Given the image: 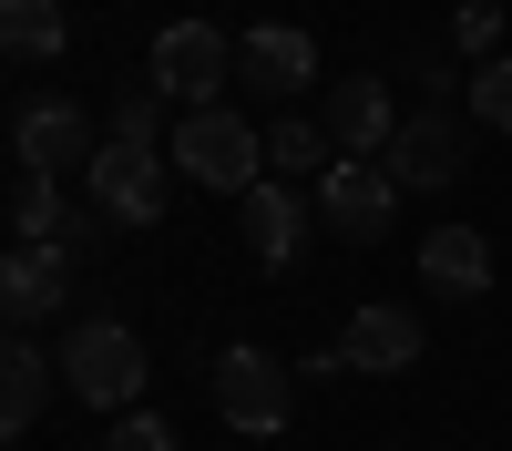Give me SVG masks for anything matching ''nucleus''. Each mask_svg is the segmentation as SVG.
<instances>
[{"label":"nucleus","mask_w":512,"mask_h":451,"mask_svg":"<svg viewBox=\"0 0 512 451\" xmlns=\"http://www.w3.org/2000/svg\"><path fill=\"white\" fill-rule=\"evenodd\" d=\"M175 175L216 185V195H256L267 185V134H256L246 113H226V103H195L175 123Z\"/></svg>","instance_id":"1"},{"label":"nucleus","mask_w":512,"mask_h":451,"mask_svg":"<svg viewBox=\"0 0 512 451\" xmlns=\"http://www.w3.org/2000/svg\"><path fill=\"white\" fill-rule=\"evenodd\" d=\"M144 339L123 318H82L72 328V349H62V390L72 400H93V410H134V390H144Z\"/></svg>","instance_id":"2"},{"label":"nucleus","mask_w":512,"mask_h":451,"mask_svg":"<svg viewBox=\"0 0 512 451\" xmlns=\"http://www.w3.org/2000/svg\"><path fill=\"white\" fill-rule=\"evenodd\" d=\"M226 82H236V41L216 31V21H164L154 31V93L164 103H216L226 93Z\"/></svg>","instance_id":"3"},{"label":"nucleus","mask_w":512,"mask_h":451,"mask_svg":"<svg viewBox=\"0 0 512 451\" xmlns=\"http://www.w3.org/2000/svg\"><path fill=\"white\" fill-rule=\"evenodd\" d=\"M472 164V113H400V144H390V185L400 195H431V185H461Z\"/></svg>","instance_id":"4"},{"label":"nucleus","mask_w":512,"mask_h":451,"mask_svg":"<svg viewBox=\"0 0 512 451\" xmlns=\"http://www.w3.org/2000/svg\"><path fill=\"white\" fill-rule=\"evenodd\" d=\"M236 82L256 103H297L318 82V31H297V21H256L236 31Z\"/></svg>","instance_id":"5"},{"label":"nucleus","mask_w":512,"mask_h":451,"mask_svg":"<svg viewBox=\"0 0 512 451\" xmlns=\"http://www.w3.org/2000/svg\"><path fill=\"white\" fill-rule=\"evenodd\" d=\"M93 205H103L113 226H154L164 205H175V195H164V154L134 144V134H103V154H93Z\"/></svg>","instance_id":"6"},{"label":"nucleus","mask_w":512,"mask_h":451,"mask_svg":"<svg viewBox=\"0 0 512 451\" xmlns=\"http://www.w3.org/2000/svg\"><path fill=\"white\" fill-rule=\"evenodd\" d=\"M287 400H297V390H287V359H277V349H246V339H236V349L216 359V421H236V431H287Z\"/></svg>","instance_id":"7"},{"label":"nucleus","mask_w":512,"mask_h":451,"mask_svg":"<svg viewBox=\"0 0 512 451\" xmlns=\"http://www.w3.org/2000/svg\"><path fill=\"white\" fill-rule=\"evenodd\" d=\"M390 216H400L390 164H349V154H338V164H328V185H318V226H328V236H349V246H369V236H390Z\"/></svg>","instance_id":"8"},{"label":"nucleus","mask_w":512,"mask_h":451,"mask_svg":"<svg viewBox=\"0 0 512 451\" xmlns=\"http://www.w3.org/2000/svg\"><path fill=\"white\" fill-rule=\"evenodd\" d=\"M328 144L349 154V164H379V154L400 144V113H390V82H379V72L328 82Z\"/></svg>","instance_id":"9"},{"label":"nucleus","mask_w":512,"mask_h":451,"mask_svg":"<svg viewBox=\"0 0 512 451\" xmlns=\"http://www.w3.org/2000/svg\"><path fill=\"white\" fill-rule=\"evenodd\" d=\"M72 298V246H11L0 257V318L11 328H41Z\"/></svg>","instance_id":"10"},{"label":"nucleus","mask_w":512,"mask_h":451,"mask_svg":"<svg viewBox=\"0 0 512 451\" xmlns=\"http://www.w3.org/2000/svg\"><path fill=\"white\" fill-rule=\"evenodd\" d=\"M11 144H21L31 175H62V164L93 175V154H103V134H93V113H82V103H31V113L11 123Z\"/></svg>","instance_id":"11"},{"label":"nucleus","mask_w":512,"mask_h":451,"mask_svg":"<svg viewBox=\"0 0 512 451\" xmlns=\"http://www.w3.org/2000/svg\"><path fill=\"white\" fill-rule=\"evenodd\" d=\"M338 359L369 369V380H390V369H410V359H420V318H410V308H390V298H369L349 328H338Z\"/></svg>","instance_id":"12"},{"label":"nucleus","mask_w":512,"mask_h":451,"mask_svg":"<svg viewBox=\"0 0 512 451\" xmlns=\"http://www.w3.org/2000/svg\"><path fill=\"white\" fill-rule=\"evenodd\" d=\"M246 205V246L267 267H297V246H308V195H287V175H267L256 195H236Z\"/></svg>","instance_id":"13"},{"label":"nucleus","mask_w":512,"mask_h":451,"mask_svg":"<svg viewBox=\"0 0 512 451\" xmlns=\"http://www.w3.org/2000/svg\"><path fill=\"white\" fill-rule=\"evenodd\" d=\"M420 277H431L441 298H482L492 287V246L472 226H441V236H420Z\"/></svg>","instance_id":"14"},{"label":"nucleus","mask_w":512,"mask_h":451,"mask_svg":"<svg viewBox=\"0 0 512 451\" xmlns=\"http://www.w3.org/2000/svg\"><path fill=\"white\" fill-rule=\"evenodd\" d=\"M41 421V349L21 328H0V441H21Z\"/></svg>","instance_id":"15"},{"label":"nucleus","mask_w":512,"mask_h":451,"mask_svg":"<svg viewBox=\"0 0 512 451\" xmlns=\"http://www.w3.org/2000/svg\"><path fill=\"white\" fill-rule=\"evenodd\" d=\"M11 226H21V246H93V226L62 205V185H52V175H31V185L11 195Z\"/></svg>","instance_id":"16"},{"label":"nucleus","mask_w":512,"mask_h":451,"mask_svg":"<svg viewBox=\"0 0 512 451\" xmlns=\"http://www.w3.org/2000/svg\"><path fill=\"white\" fill-rule=\"evenodd\" d=\"M328 164H338V144H328V123H308V113H277L267 123V175H328Z\"/></svg>","instance_id":"17"},{"label":"nucleus","mask_w":512,"mask_h":451,"mask_svg":"<svg viewBox=\"0 0 512 451\" xmlns=\"http://www.w3.org/2000/svg\"><path fill=\"white\" fill-rule=\"evenodd\" d=\"M62 41H72V21L52 11V0H0V52L11 62H52Z\"/></svg>","instance_id":"18"},{"label":"nucleus","mask_w":512,"mask_h":451,"mask_svg":"<svg viewBox=\"0 0 512 451\" xmlns=\"http://www.w3.org/2000/svg\"><path fill=\"white\" fill-rule=\"evenodd\" d=\"M472 123H492V134H512V62H482L472 72V103H461Z\"/></svg>","instance_id":"19"},{"label":"nucleus","mask_w":512,"mask_h":451,"mask_svg":"<svg viewBox=\"0 0 512 451\" xmlns=\"http://www.w3.org/2000/svg\"><path fill=\"white\" fill-rule=\"evenodd\" d=\"M492 41H502V11L492 0H461L451 11V52H492Z\"/></svg>","instance_id":"20"},{"label":"nucleus","mask_w":512,"mask_h":451,"mask_svg":"<svg viewBox=\"0 0 512 451\" xmlns=\"http://www.w3.org/2000/svg\"><path fill=\"white\" fill-rule=\"evenodd\" d=\"M113 451H175V431L154 410H113Z\"/></svg>","instance_id":"21"}]
</instances>
